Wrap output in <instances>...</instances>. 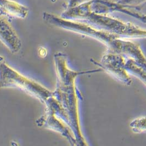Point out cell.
Wrapping results in <instances>:
<instances>
[{
	"mask_svg": "<svg viewBox=\"0 0 146 146\" xmlns=\"http://www.w3.org/2000/svg\"><path fill=\"white\" fill-rule=\"evenodd\" d=\"M91 10L95 13L108 15L119 12L135 18L146 24V15L137 7L126 5L111 0H91Z\"/></svg>",
	"mask_w": 146,
	"mask_h": 146,
	"instance_id": "3",
	"label": "cell"
},
{
	"mask_svg": "<svg viewBox=\"0 0 146 146\" xmlns=\"http://www.w3.org/2000/svg\"><path fill=\"white\" fill-rule=\"evenodd\" d=\"M43 19L52 25L80 35L96 39L105 44L108 50L130 57L136 50L138 44L110 32L99 29L85 22L68 20L58 15L44 12Z\"/></svg>",
	"mask_w": 146,
	"mask_h": 146,
	"instance_id": "2",
	"label": "cell"
},
{
	"mask_svg": "<svg viewBox=\"0 0 146 146\" xmlns=\"http://www.w3.org/2000/svg\"><path fill=\"white\" fill-rule=\"evenodd\" d=\"M125 56L116 52L107 50L100 62L92 59V62L98 65L121 80L129 81L130 78L126 72Z\"/></svg>",
	"mask_w": 146,
	"mask_h": 146,
	"instance_id": "4",
	"label": "cell"
},
{
	"mask_svg": "<svg viewBox=\"0 0 146 146\" xmlns=\"http://www.w3.org/2000/svg\"><path fill=\"white\" fill-rule=\"evenodd\" d=\"M29 9L12 0H0V15L13 18L24 19L28 15Z\"/></svg>",
	"mask_w": 146,
	"mask_h": 146,
	"instance_id": "6",
	"label": "cell"
},
{
	"mask_svg": "<svg viewBox=\"0 0 146 146\" xmlns=\"http://www.w3.org/2000/svg\"><path fill=\"white\" fill-rule=\"evenodd\" d=\"M117 2L126 5L137 7V6L145 3L146 0H118Z\"/></svg>",
	"mask_w": 146,
	"mask_h": 146,
	"instance_id": "7",
	"label": "cell"
},
{
	"mask_svg": "<svg viewBox=\"0 0 146 146\" xmlns=\"http://www.w3.org/2000/svg\"><path fill=\"white\" fill-rule=\"evenodd\" d=\"M0 41L12 53H16L22 48V42L11 23L0 15Z\"/></svg>",
	"mask_w": 146,
	"mask_h": 146,
	"instance_id": "5",
	"label": "cell"
},
{
	"mask_svg": "<svg viewBox=\"0 0 146 146\" xmlns=\"http://www.w3.org/2000/svg\"><path fill=\"white\" fill-rule=\"evenodd\" d=\"M91 0H69L60 17L68 20L85 22L99 29L126 39L146 38V30L131 22H125L107 15L95 13L91 8Z\"/></svg>",
	"mask_w": 146,
	"mask_h": 146,
	"instance_id": "1",
	"label": "cell"
}]
</instances>
